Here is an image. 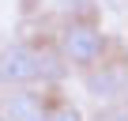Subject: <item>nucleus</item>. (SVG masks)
Masks as SVG:
<instances>
[{"label": "nucleus", "instance_id": "39448f33", "mask_svg": "<svg viewBox=\"0 0 128 121\" xmlns=\"http://www.w3.org/2000/svg\"><path fill=\"white\" fill-rule=\"evenodd\" d=\"M98 121H128V95L117 98V102H106L98 110Z\"/></svg>", "mask_w": 128, "mask_h": 121}, {"label": "nucleus", "instance_id": "20e7f679", "mask_svg": "<svg viewBox=\"0 0 128 121\" xmlns=\"http://www.w3.org/2000/svg\"><path fill=\"white\" fill-rule=\"evenodd\" d=\"M53 102L38 91H12L4 95V117L12 121H49Z\"/></svg>", "mask_w": 128, "mask_h": 121}, {"label": "nucleus", "instance_id": "f257e3e1", "mask_svg": "<svg viewBox=\"0 0 128 121\" xmlns=\"http://www.w3.org/2000/svg\"><path fill=\"white\" fill-rule=\"evenodd\" d=\"M64 57L38 49L30 42H12L0 49V83L4 87H34V83H60L64 80Z\"/></svg>", "mask_w": 128, "mask_h": 121}, {"label": "nucleus", "instance_id": "f03ea898", "mask_svg": "<svg viewBox=\"0 0 128 121\" xmlns=\"http://www.w3.org/2000/svg\"><path fill=\"white\" fill-rule=\"evenodd\" d=\"M106 45H109L106 34L87 19H72L60 30V57H64L68 68H79V72H87L98 60H106Z\"/></svg>", "mask_w": 128, "mask_h": 121}, {"label": "nucleus", "instance_id": "423d86ee", "mask_svg": "<svg viewBox=\"0 0 128 121\" xmlns=\"http://www.w3.org/2000/svg\"><path fill=\"white\" fill-rule=\"evenodd\" d=\"M49 121H87V117H83V113H79V106H72V102H53Z\"/></svg>", "mask_w": 128, "mask_h": 121}, {"label": "nucleus", "instance_id": "7ed1b4c3", "mask_svg": "<svg viewBox=\"0 0 128 121\" xmlns=\"http://www.w3.org/2000/svg\"><path fill=\"white\" fill-rule=\"evenodd\" d=\"M83 87H87V95L98 98L102 106L124 98V95H128V60H98L94 68L83 72Z\"/></svg>", "mask_w": 128, "mask_h": 121}, {"label": "nucleus", "instance_id": "0eeeda50", "mask_svg": "<svg viewBox=\"0 0 128 121\" xmlns=\"http://www.w3.org/2000/svg\"><path fill=\"white\" fill-rule=\"evenodd\" d=\"M0 121H12V117H4V113H0Z\"/></svg>", "mask_w": 128, "mask_h": 121}]
</instances>
